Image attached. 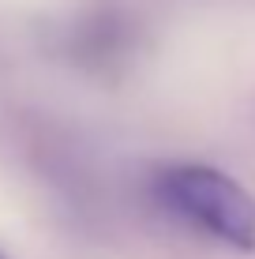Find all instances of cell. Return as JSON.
<instances>
[{
  "label": "cell",
  "instance_id": "6da1fadb",
  "mask_svg": "<svg viewBox=\"0 0 255 259\" xmlns=\"http://www.w3.org/2000/svg\"><path fill=\"white\" fill-rule=\"evenodd\" d=\"M154 199L173 218L222 240L236 252L255 248V195L214 165H169L150 184Z\"/></svg>",
  "mask_w": 255,
  "mask_h": 259
},
{
  "label": "cell",
  "instance_id": "7a4b0ae2",
  "mask_svg": "<svg viewBox=\"0 0 255 259\" xmlns=\"http://www.w3.org/2000/svg\"><path fill=\"white\" fill-rule=\"evenodd\" d=\"M0 259H8V255H4V252H0Z\"/></svg>",
  "mask_w": 255,
  "mask_h": 259
}]
</instances>
